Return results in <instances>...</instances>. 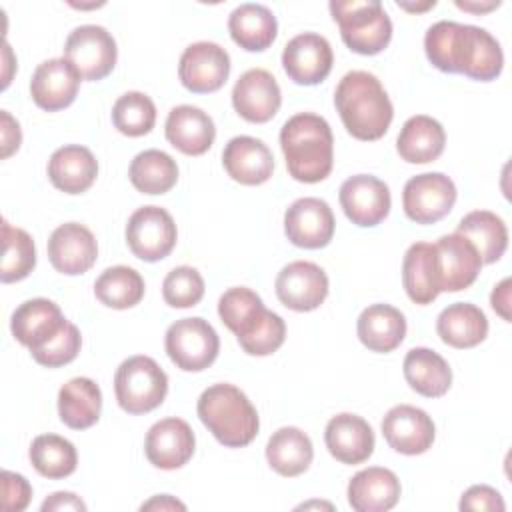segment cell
I'll return each mask as SVG.
<instances>
[{"label":"cell","instance_id":"obj_1","mask_svg":"<svg viewBox=\"0 0 512 512\" xmlns=\"http://www.w3.org/2000/svg\"><path fill=\"white\" fill-rule=\"evenodd\" d=\"M334 106L348 134L364 142L382 138L394 118L388 92L366 70H352L342 76L334 92Z\"/></svg>","mask_w":512,"mask_h":512},{"label":"cell","instance_id":"obj_2","mask_svg":"<svg viewBox=\"0 0 512 512\" xmlns=\"http://www.w3.org/2000/svg\"><path fill=\"white\" fill-rule=\"evenodd\" d=\"M218 316L250 356H268L284 344L286 324L282 316L268 310L262 298L246 286L228 288L220 296Z\"/></svg>","mask_w":512,"mask_h":512},{"label":"cell","instance_id":"obj_3","mask_svg":"<svg viewBox=\"0 0 512 512\" xmlns=\"http://www.w3.org/2000/svg\"><path fill=\"white\" fill-rule=\"evenodd\" d=\"M288 174L304 184H316L332 172L334 136L330 124L312 112L288 118L280 130Z\"/></svg>","mask_w":512,"mask_h":512},{"label":"cell","instance_id":"obj_4","mask_svg":"<svg viewBox=\"0 0 512 512\" xmlns=\"http://www.w3.org/2000/svg\"><path fill=\"white\" fill-rule=\"evenodd\" d=\"M196 410L212 436L228 448L248 446L258 434V412L234 384L220 382L208 386L200 394Z\"/></svg>","mask_w":512,"mask_h":512},{"label":"cell","instance_id":"obj_5","mask_svg":"<svg viewBox=\"0 0 512 512\" xmlns=\"http://www.w3.org/2000/svg\"><path fill=\"white\" fill-rule=\"evenodd\" d=\"M330 14L352 52L374 56L390 44L392 22L378 0H332Z\"/></svg>","mask_w":512,"mask_h":512},{"label":"cell","instance_id":"obj_6","mask_svg":"<svg viewBox=\"0 0 512 512\" xmlns=\"http://www.w3.org/2000/svg\"><path fill=\"white\" fill-rule=\"evenodd\" d=\"M118 406L128 414H146L158 408L168 394V376L150 356L126 358L114 374Z\"/></svg>","mask_w":512,"mask_h":512},{"label":"cell","instance_id":"obj_7","mask_svg":"<svg viewBox=\"0 0 512 512\" xmlns=\"http://www.w3.org/2000/svg\"><path fill=\"white\" fill-rule=\"evenodd\" d=\"M164 346L176 368L184 372H200L216 360L220 338L212 324L200 316H192L168 326Z\"/></svg>","mask_w":512,"mask_h":512},{"label":"cell","instance_id":"obj_8","mask_svg":"<svg viewBox=\"0 0 512 512\" xmlns=\"http://www.w3.org/2000/svg\"><path fill=\"white\" fill-rule=\"evenodd\" d=\"M64 58L74 64L82 80H102L116 66V40L104 26L82 24L68 34Z\"/></svg>","mask_w":512,"mask_h":512},{"label":"cell","instance_id":"obj_9","mask_svg":"<svg viewBox=\"0 0 512 512\" xmlns=\"http://www.w3.org/2000/svg\"><path fill=\"white\" fill-rule=\"evenodd\" d=\"M178 230L172 216L160 206H142L128 218L126 244L144 262L166 258L176 246Z\"/></svg>","mask_w":512,"mask_h":512},{"label":"cell","instance_id":"obj_10","mask_svg":"<svg viewBox=\"0 0 512 512\" xmlns=\"http://www.w3.org/2000/svg\"><path fill=\"white\" fill-rule=\"evenodd\" d=\"M456 202V186L442 172H424L404 184L402 208L416 224H434L450 214Z\"/></svg>","mask_w":512,"mask_h":512},{"label":"cell","instance_id":"obj_11","mask_svg":"<svg viewBox=\"0 0 512 512\" xmlns=\"http://www.w3.org/2000/svg\"><path fill=\"white\" fill-rule=\"evenodd\" d=\"M436 284L440 292H460L474 284L482 260L476 246L462 234H444L434 242Z\"/></svg>","mask_w":512,"mask_h":512},{"label":"cell","instance_id":"obj_12","mask_svg":"<svg viewBox=\"0 0 512 512\" xmlns=\"http://www.w3.org/2000/svg\"><path fill=\"white\" fill-rule=\"evenodd\" d=\"M230 74V56L216 42L190 44L178 64V76L186 90L194 94L216 92L224 86Z\"/></svg>","mask_w":512,"mask_h":512},{"label":"cell","instance_id":"obj_13","mask_svg":"<svg viewBox=\"0 0 512 512\" xmlns=\"http://www.w3.org/2000/svg\"><path fill=\"white\" fill-rule=\"evenodd\" d=\"M278 300L296 312L316 310L328 296V276L326 272L308 260H296L286 264L274 282Z\"/></svg>","mask_w":512,"mask_h":512},{"label":"cell","instance_id":"obj_14","mask_svg":"<svg viewBox=\"0 0 512 512\" xmlns=\"http://www.w3.org/2000/svg\"><path fill=\"white\" fill-rule=\"evenodd\" d=\"M340 206L346 218L362 228L380 224L390 212V188L372 174H356L340 186Z\"/></svg>","mask_w":512,"mask_h":512},{"label":"cell","instance_id":"obj_15","mask_svg":"<svg viewBox=\"0 0 512 512\" xmlns=\"http://www.w3.org/2000/svg\"><path fill=\"white\" fill-rule=\"evenodd\" d=\"M334 214L326 200L306 196L294 200L284 214L286 238L298 248H324L334 236Z\"/></svg>","mask_w":512,"mask_h":512},{"label":"cell","instance_id":"obj_16","mask_svg":"<svg viewBox=\"0 0 512 512\" xmlns=\"http://www.w3.org/2000/svg\"><path fill=\"white\" fill-rule=\"evenodd\" d=\"M334 52L330 42L316 32L296 34L282 50V66L288 78L302 86L326 80L332 70Z\"/></svg>","mask_w":512,"mask_h":512},{"label":"cell","instance_id":"obj_17","mask_svg":"<svg viewBox=\"0 0 512 512\" xmlns=\"http://www.w3.org/2000/svg\"><path fill=\"white\" fill-rule=\"evenodd\" d=\"M196 438L190 424L182 418H164L150 426L144 452L152 466L160 470L182 468L194 454Z\"/></svg>","mask_w":512,"mask_h":512},{"label":"cell","instance_id":"obj_18","mask_svg":"<svg viewBox=\"0 0 512 512\" xmlns=\"http://www.w3.org/2000/svg\"><path fill=\"white\" fill-rule=\"evenodd\" d=\"M282 104L276 78L264 68L246 70L232 88V106L248 122L264 124L272 120Z\"/></svg>","mask_w":512,"mask_h":512},{"label":"cell","instance_id":"obj_19","mask_svg":"<svg viewBox=\"0 0 512 512\" xmlns=\"http://www.w3.org/2000/svg\"><path fill=\"white\" fill-rule=\"evenodd\" d=\"M382 436L388 446L400 454H424L436 436L432 418L416 406L398 404L390 408L382 420Z\"/></svg>","mask_w":512,"mask_h":512},{"label":"cell","instance_id":"obj_20","mask_svg":"<svg viewBox=\"0 0 512 512\" xmlns=\"http://www.w3.org/2000/svg\"><path fill=\"white\" fill-rule=\"evenodd\" d=\"M80 80L82 76L70 60L50 58L36 66L30 80V96L38 108L56 112L76 100Z\"/></svg>","mask_w":512,"mask_h":512},{"label":"cell","instance_id":"obj_21","mask_svg":"<svg viewBox=\"0 0 512 512\" xmlns=\"http://www.w3.org/2000/svg\"><path fill=\"white\" fill-rule=\"evenodd\" d=\"M68 320L58 304L48 298H32L22 302L10 318L12 336L30 352L40 350L52 338H56Z\"/></svg>","mask_w":512,"mask_h":512},{"label":"cell","instance_id":"obj_22","mask_svg":"<svg viewBox=\"0 0 512 512\" xmlns=\"http://www.w3.org/2000/svg\"><path fill=\"white\" fill-rule=\"evenodd\" d=\"M98 258L94 234L78 222L60 224L48 238V260L66 276L88 272Z\"/></svg>","mask_w":512,"mask_h":512},{"label":"cell","instance_id":"obj_23","mask_svg":"<svg viewBox=\"0 0 512 512\" xmlns=\"http://www.w3.org/2000/svg\"><path fill=\"white\" fill-rule=\"evenodd\" d=\"M324 442L332 458L342 464H362L374 452L372 426L356 414L342 412L328 420Z\"/></svg>","mask_w":512,"mask_h":512},{"label":"cell","instance_id":"obj_24","mask_svg":"<svg viewBox=\"0 0 512 512\" xmlns=\"http://www.w3.org/2000/svg\"><path fill=\"white\" fill-rule=\"evenodd\" d=\"M222 164L228 176L244 186H258L270 180L274 156L270 148L254 136H234L222 152Z\"/></svg>","mask_w":512,"mask_h":512},{"label":"cell","instance_id":"obj_25","mask_svg":"<svg viewBox=\"0 0 512 512\" xmlns=\"http://www.w3.org/2000/svg\"><path fill=\"white\" fill-rule=\"evenodd\" d=\"M164 134L166 140L182 154L200 156L214 144L216 126L202 108L180 104L168 112Z\"/></svg>","mask_w":512,"mask_h":512},{"label":"cell","instance_id":"obj_26","mask_svg":"<svg viewBox=\"0 0 512 512\" xmlns=\"http://www.w3.org/2000/svg\"><path fill=\"white\" fill-rule=\"evenodd\" d=\"M400 492V480L392 470L370 466L350 478L348 504L356 512H386L396 506Z\"/></svg>","mask_w":512,"mask_h":512},{"label":"cell","instance_id":"obj_27","mask_svg":"<svg viewBox=\"0 0 512 512\" xmlns=\"http://www.w3.org/2000/svg\"><path fill=\"white\" fill-rule=\"evenodd\" d=\"M98 176V162L94 154L80 144H68L58 150L48 160L50 182L66 194L86 192Z\"/></svg>","mask_w":512,"mask_h":512},{"label":"cell","instance_id":"obj_28","mask_svg":"<svg viewBox=\"0 0 512 512\" xmlns=\"http://www.w3.org/2000/svg\"><path fill=\"white\" fill-rule=\"evenodd\" d=\"M228 32L240 48L248 52H262L276 40L278 22L268 6L244 2L230 12Z\"/></svg>","mask_w":512,"mask_h":512},{"label":"cell","instance_id":"obj_29","mask_svg":"<svg viewBox=\"0 0 512 512\" xmlns=\"http://www.w3.org/2000/svg\"><path fill=\"white\" fill-rule=\"evenodd\" d=\"M356 332L368 350L386 354L402 344L406 336V318L390 304H372L360 312Z\"/></svg>","mask_w":512,"mask_h":512},{"label":"cell","instance_id":"obj_30","mask_svg":"<svg viewBox=\"0 0 512 512\" xmlns=\"http://www.w3.org/2000/svg\"><path fill=\"white\" fill-rule=\"evenodd\" d=\"M446 144V132L438 120L426 114L408 118L396 138V150L410 164L434 162Z\"/></svg>","mask_w":512,"mask_h":512},{"label":"cell","instance_id":"obj_31","mask_svg":"<svg viewBox=\"0 0 512 512\" xmlns=\"http://www.w3.org/2000/svg\"><path fill=\"white\" fill-rule=\"evenodd\" d=\"M502 68H504V52L500 48V42L488 30L466 24L462 58H460V74L472 80L490 82L500 76Z\"/></svg>","mask_w":512,"mask_h":512},{"label":"cell","instance_id":"obj_32","mask_svg":"<svg viewBox=\"0 0 512 512\" xmlns=\"http://www.w3.org/2000/svg\"><path fill=\"white\" fill-rule=\"evenodd\" d=\"M436 332L452 348H474L488 334V318L476 304L454 302L438 314Z\"/></svg>","mask_w":512,"mask_h":512},{"label":"cell","instance_id":"obj_33","mask_svg":"<svg viewBox=\"0 0 512 512\" xmlns=\"http://www.w3.org/2000/svg\"><path fill=\"white\" fill-rule=\"evenodd\" d=\"M102 410V392L92 378L78 376L58 390V416L72 430L94 426Z\"/></svg>","mask_w":512,"mask_h":512},{"label":"cell","instance_id":"obj_34","mask_svg":"<svg viewBox=\"0 0 512 512\" xmlns=\"http://www.w3.org/2000/svg\"><path fill=\"white\" fill-rule=\"evenodd\" d=\"M314 458L312 440L296 426H282L268 438L266 460L274 472L286 478L300 476Z\"/></svg>","mask_w":512,"mask_h":512},{"label":"cell","instance_id":"obj_35","mask_svg":"<svg viewBox=\"0 0 512 512\" xmlns=\"http://www.w3.org/2000/svg\"><path fill=\"white\" fill-rule=\"evenodd\" d=\"M402 368L410 388L426 398L444 396L452 384L448 362L438 352L424 346L408 350Z\"/></svg>","mask_w":512,"mask_h":512},{"label":"cell","instance_id":"obj_36","mask_svg":"<svg viewBox=\"0 0 512 512\" xmlns=\"http://www.w3.org/2000/svg\"><path fill=\"white\" fill-rule=\"evenodd\" d=\"M456 232L476 246L482 264H492L500 260L508 248L506 224L498 214L490 210L468 212L458 222Z\"/></svg>","mask_w":512,"mask_h":512},{"label":"cell","instance_id":"obj_37","mask_svg":"<svg viewBox=\"0 0 512 512\" xmlns=\"http://www.w3.org/2000/svg\"><path fill=\"white\" fill-rule=\"evenodd\" d=\"M402 284L414 304H430L438 298L434 244L414 242L402 260Z\"/></svg>","mask_w":512,"mask_h":512},{"label":"cell","instance_id":"obj_38","mask_svg":"<svg viewBox=\"0 0 512 512\" xmlns=\"http://www.w3.org/2000/svg\"><path fill=\"white\" fill-rule=\"evenodd\" d=\"M128 178L142 194H166L178 182V164L170 154L150 148L134 156Z\"/></svg>","mask_w":512,"mask_h":512},{"label":"cell","instance_id":"obj_39","mask_svg":"<svg viewBox=\"0 0 512 512\" xmlns=\"http://www.w3.org/2000/svg\"><path fill=\"white\" fill-rule=\"evenodd\" d=\"M34 470L50 480H60L76 470L78 454L70 440L58 434H40L28 450Z\"/></svg>","mask_w":512,"mask_h":512},{"label":"cell","instance_id":"obj_40","mask_svg":"<svg viewBox=\"0 0 512 512\" xmlns=\"http://www.w3.org/2000/svg\"><path fill=\"white\" fill-rule=\"evenodd\" d=\"M94 294L104 306L126 310L142 300L144 278L130 266H112L96 278Z\"/></svg>","mask_w":512,"mask_h":512},{"label":"cell","instance_id":"obj_41","mask_svg":"<svg viewBox=\"0 0 512 512\" xmlns=\"http://www.w3.org/2000/svg\"><path fill=\"white\" fill-rule=\"evenodd\" d=\"M464 26L466 24H460V22L440 20L426 30L424 50L430 64L440 72L460 74Z\"/></svg>","mask_w":512,"mask_h":512},{"label":"cell","instance_id":"obj_42","mask_svg":"<svg viewBox=\"0 0 512 512\" xmlns=\"http://www.w3.org/2000/svg\"><path fill=\"white\" fill-rule=\"evenodd\" d=\"M2 244L0 280L10 284L26 278L36 266V246L32 236L22 228L12 226L8 220H2Z\"/></svg>","mask_w":512,"mask_h":512},{"label":"cell","instance_id":"obj_43","mask_svg":"<svg viewBox=\"0 0 512 512\" xmlns=\"http://www.w3.org/2000/svg\"><path fill=\"white\" fill-rule=\"evenodd\" d=\"M156 106L144 92H126L112 106V124L124 136H144L154 128Z\"/></svg>","mask_w":512,"mask_h":512},{"label":"cell","instance_id":"obj_44","mask_svg":"<svg viewBox=\"0 0 512 512\" xmlns=\"http://www.w3.org/2000/svg\"><path fill=\"white\" fill-rule=\"evenodd\" d=\"M162 296L172 308L196 306L204 296V278L192 266H176L162 282Z\"/></svg>","mask_w":512,"mask_h":512},{"label":"cell","instance_id":"obj_45","mask_svg":"<svg viewBox=\"0 0 512 512\" xmlns=\"http://www.w3.org/2000/svg\"><path fill=\"white\" fill-rule=\"evenodd\" d=\"M80 346H82L80 330L72 322H68L56 338H52L46 346L30 352V354L38 364H42L46 368H58V366L72 362L78 356Z\"/></svg>","mask_w":512,"mask_h":512},{"label":"cell","instance_id":"obj_46","mask_svg":"<svg viewBox=\"0 0 512 512\" xmlns=\"http://www.w3.org/2000/svg\"><path fill=\"white\" fill-rule=\"evenodd\" d=\"M2 508L4 512H22L32 498L30 482L16 472L4 470L2 476Z\"/></svg>","mask_w":512,"mask_h":512},{"label":"cell","instance_id":"obj_47","mask_svg":"<svg viewBox=\"0 0 512 512\" xmlns=\"http://www.w3.org/2000/svg\"><path fill=\"white\" fill-rule=\"evenodd\" d=\"M460 510H490V512H504L506 504L502 494L486 484L470 486L460 498Z\"/></svg>","mask_w":512,"mask_h":512},{"label":"cell","instance_id":"obj_48","mask_svg":"<svg viewBox=\"0 0 512 512\" xmlns=\"http://www.w3.org/2000/svg\"><path fill=\"white\" fill-rule=\"evenodd\" d=\"M0 138H2V158H8L10 154H14L20 148L22 142V132H20V124L6 112L0 110Z\"/></svg>","mask_w":512,"mask_h":512},{"label":"cell","instance_id":"obj_49","mask_svg":"<svg viewBox=\"0 0 512 512\" xmlns=\"http://www.w3.org/2000/svg\"><path fill=\"white\" fill-rule=\"evenodd\" d=\"M42 512H62V510H78V512H84L86 510V504L74 494V492H54L50 494L42 506H40Z\"/></svg>","mask_w":512,"mask_h":512},{"label":"cell","instance_id":"obj_50","mask_svg":"<svg viewBox=\"0 0 512 512\" xmlns=\"http://www.w3.org/2000/svg\"><path fill=\"white\" fill-rule=\"evenodd\" d=\"M490 304L502 316V320L510 322V278H504L498 286H494L490 294Z\"/></svg>","mask_w":512,"mask_h":512},{"label":"cell","instance_id":"obj_51","mask_svg":"<svg viewBox=\"0 0 512 512\" xmlns=\"http://www.w3.org/2000/svg\"><path fill=\"white\" fill-rule=\"evenodd\" d=\"M140 510H186V504H182L180 500H176L168 494H160V496H154L148 502H144L140 506Z\"/></svg>","mask_w":512,"mask_h":512},{"label":"cell","instance_id":"obj_52","mask_svg":"<svg viewBox=\"0 0 512 512\" xmlns=\"http://www.w3.org/2000/svg\"><path fill=\"white\" fill-rule=\"evenodd\" d=\"M456 6L462 8V10H468V12H488L492 8H498L500 2L496 0V2H486V4H474V2H460V0H456Z\"/></svg>","mask_w":512,"mask_h":512},{"label":"cell","instance_id":"obj_53","mask_svg":"<svg viewBox=\"0 0 512 512\" xmlns=\"http://www.w3.org/2000/svg\"><path fill=\"white\" fill-rule=\"evenodd\" d=\"M398 6L404 8V10H410V12H422V10L434 8L436 2H434V0H432V2H426V4H406V2H398Z\"/></svg>","mask_w":512,"mask_h":512}]
</instances>
